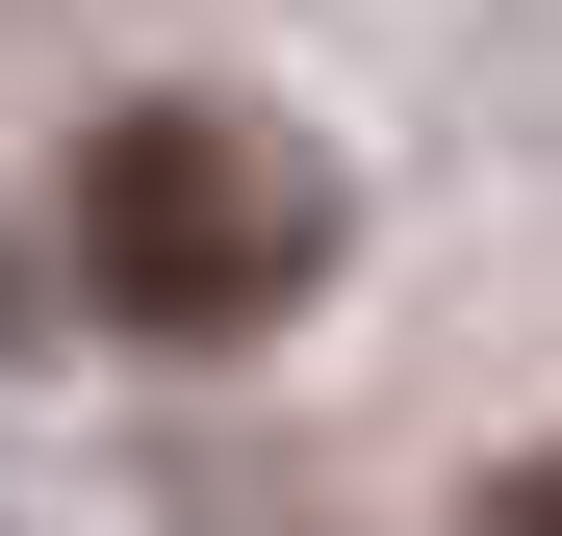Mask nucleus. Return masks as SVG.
Wrapping results in <instances>:
<instances>
[{
    "instance_id": "f257e3e1",
    "label": "nucleus",
    "mask_w": 562,
    "mask_h": 536,
    "mask_svg": "<svg viewBox=\"0 0 562 536\" xmlns=\"http://www.w3.org/2000/svg\"><path fill=\"white\" fill-rule=\"evenodd\" d=\"M307 255H333V179L231 103H128L77 153V282L128 332H256V307H307Z\"/></svg>"
},
{
    "instance_id": "f03ea898",
    "label": "nucleus",
    "mask_w": 562,
    "mask_h": 536,
    "mask_svg": "<svg viewBox=\"0 0 562 536\" xmlns=\"http://www.w3.org/2000/svg\"><path fill=\"white\" fill-rule=\"evenodd\" d=\"M486 536H562V460H512V486H486Z\"/></svg>"
}]
</instances>
